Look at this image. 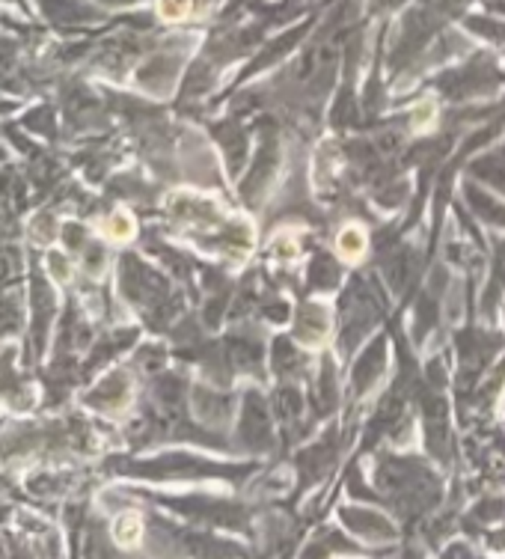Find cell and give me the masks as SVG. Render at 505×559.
Segmentation results:
<instances>
[{"mask_svg":"<svg viewBox=\"0 0 505 559\" xmlns=\"http://www.w3.org/2000/svg\"><path fill=\"white\" fill-rule=\"evenodd\" d=\"M336 244H339V253L354 262V259H360L365 250V232L360 226H345L339 232V238H336Z\"/></svg>","mask_w":505,"mask_h":559,"instance_id":"1","label":"cell"},{"mask_svg":"<svg viewBox=\"0 0 505 559\" xmlns=\"http://www.w3.org/2000/svg\"><path fill=\"white\" fill-rule=\"evenodd\" d=\"M158 9H161V15L166 21H178V18L187 15V0H161Z\"/></svg>","mask_w":505,"mask_h":559,"instance_id":"2","label":"cell"}]
</instances>
